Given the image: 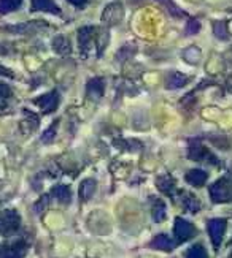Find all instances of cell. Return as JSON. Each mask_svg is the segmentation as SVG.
Wrapping results in <instances>:
<instances>
[{"mask_svg":"<svg viewBox=\"0 0 232 258\" xmlns=\"http://www.w3.org/2000/svg\"><path fill=\"white\" fill-rule=\"evenodd\" d=\"M186 181L188 184H191L194 187H202L207 182V173L204 170H199V168H194V170L188 171L186 174Z\"/></svg>","mask_w":232,"mask_h":258,"instance_id":"13","label":"cell"},{"mask_svg":"<svg viewBox=\"0 0 232 258\" xmlns=\"http://www.w3.org/2000/svg\"><path fill=\"white\" fill-rule=\"evenodd\" d=\"M188 157L191 160H212V163H218L215 157L210 154L201 143V140H193L190 143V151H188Z\"/></svg>","mask_w":232,"mask_h":258,"instance_id":"6","label":"cell"},{"mask_svg":"<svg viewBox=\"0 0 232 258\" xmlns=\"http://www.w3.org/2000/svg\"><path fill=\"white\" fill-rule=\"evenodd\" d=\"M199 30H201V22H199L197 19H191L190 22H188L184 33L186 35H193V33H197Z\"/></svg>","mask_w":232,"mask_h":258,"instance_id":"23","label":"cell"},{"mask_svg":"<svg viewBox=\"0 0 232 258\" xmlns=\"http://www.w3.org/2000/svg\"><path fill=\"white\" fill-rule=\"evenodd\" d=\"M213 33L218 38H221V40H226L229 37L224 22H215V24H213Z\"/></svg>","mask_w":232,"mask_h":258,"instance_id":"22","label":"cell"},{"mask_svg":"<svg viewBox=\"0 0 232 258\" xmlns=\"http://www.w3.org/2000/svg\"><path fill=\"white\" fill-rule=\"evenodd\" d=\"M53 48H54V51H56L58 54H69V51H70V44H69L67 38L62 37V35H59V37L54 38V41H53Z\"/></svg>","mask_w":232,"mask_h":258,"instance_id":"16","label":"cell"},{"mask_svg":"<svg viewBox=\"0 0 232 258\" xmlns=\"http://www.w3.org/2000/svg\"><path fill=\"white\" fill-rule=\"evenodd\" d=\"M226 225H227V222L224 219L208 220L207 228H208V234H210V238H212V242H213L215 247H219L221 241H223V236L226 233Z\"/></svg>","mask_w":232,"mask_h":258,"instance_id":"4","label":"cell"},{"mask_svg":"<svg viewBox=\"0 0 232 258\" xmlns=\"http://www.w3.org/2000/svg\"><path fill=\"white\" fill-rule=\"evenodd\" d=\"M69 2L72 4V5H75V7H84L86 4H87V0H69Z\"/></svg>","mask_w":232,"mask_h":258,"instance_id":"27","label":"cell"},{"mask_svg":"<svg viewBox=\"0 0 232 258\" xmlns=\"http://www.w3.org/2000/svg\"><path fill=\"white\" fill-rule=\"evenodd\" d=\"M23 0H0V15H7L21 7Z\"/></svg>","mask_w":232,"mask_h":258,"instance_id":"17","label":"cell"},{"mask_svg":"<svg viewBox=\"0 0 232 258\" xmlns=\"http://www.w3.org/2000/svg\"><path fill=\"white\" fill-rule=\"evenodd\" d=\"M0 75H5V76H12V72L4 69V67H0Z\"/></svg>","mask_w":232,"mask_h":258,"instance_id":"28","label":"cell"},{"mask_svg":"<svg viewBox=\"0 0 232 258\" xmlns=\"http://www.w3.org/2000/svg\"><path fill=\"white\" fill-rule=\"evenodd\" d=\"M184 206L190 209L191 212H196V211H199V208H201L199 201L194 197H188V200H184Z\"/></svg>","mask_w":232,"mask_h":258,"instance_id":"24","label":"cell"},{"mask_svg":"<svg viewBox=\"0 0 232 258\" xmlns=\"http://www.w3.org/2000/svg\"><path fill=\"white\" fill-rule=\"evenodd\" d=\"M186 258H208V255H207V250L204 249L202 244H194L193 247L188 249Z\"/></svg>","mask_w":232,"mask_h":258,"instance_id":"19","label":"cell"},{"mask_svg":"<svg viewBox=\"0 0 232 258\" xmlns=\"http://www.w3.org/2000/svg\"><path fill=\"white\" fill-rule=\"evenodd\" d=\"M54 135H56V122L50 127V132H45L43 133V137H41V141L43 143H51L54 140Z\"/></svg>","mask_w":232,"mask_h":258,"instance_id":"25","label":"cell"},{"mask_svg":"<svg viewBox=\"0 0 232 258\" xmlns=\"http://www.w3.org/2000/svg\"><path fill=\"white\" fill-rule=\"evenodd\" d=\"M210 197H212L213 203H226V201H232V179L223 177L216 181L212 187H210Z\"/></svg>","mask_w":232,"mask_h":258,"instance_id":"2","label":"cell"},{"mask_svg":"<svg viewBox=\"0 0 232 258\" xmlns=\"http://www.w3.org/2000/svg\"><path fill=\"white\" fill-rule=\"evenodd\" d=\"M96 181L94 179H86V181H83L80 184V198L81 201H87V200H91L94 192H96Z\"/></svg>","mask_w":232,"mask_h":258,"instance_id":"14","label":"cell"},{"mask_svg":"<svg viewBox=\"0 0 232 258\" xmlns=\"http://www.w3.org/2000/svg\"><path fill=\"white\" fill-rule=\"evenodd\" d=\"M105 92V81L102 78H92L86 84V94L92 100H99Z\"/></svg>","mask_w":232,"mask_h":258,"instance_id":"8","label":"cell"},{"mask_svg":"<svg viewBox=\"0 0 232 258\" xmlns=\"http://www.w3.org/2000/svg\"><path fill=\"white\" fill-rule=\"evenodd\" d=\"M201 57H202L201 49L196 48V46L188 48V49L183 52V59H184L188 63H197L199 60H201Z\"/></svg>","mask_w":232,"mask_h":258,"instance_id":"18","label":"cell"},{"mask_svg":"<svg viewBox=\"0 0 232 258\" xmlns=\"http://www.w3.org/2000/svg\"><path fill=\"white\" fill-rule=\"evenodd\" d=\"M29 250V242L24 238H15L0 244V258H24Z\"/></svg>","mask_w":232,"mask_h":258,"instance_id":"1","label":"cell"},{"mask_svg":"<svg viewBox=\"0 0 232 258\" xmlns=\"http://www.w3.org/2000/svg\"><path fill=\"white\" fill-rule=\"evenodd\" d=\"M10 95H12V89H10V86L0 81V98H7Z\"/></svg>","mask_w":232,"mask_h":258,"instance_id":"26","label":"cell"},{"mask_svg":"<svg viewBox=\"0 0 232 258\" xmlns=\"http://www.w3.org/2000/svg\"><path fill=\"white\" fill-rule=\"evenodd\" d=\"M51 197L56 198L59 203L62 205H69L70 203V200H72V194H70V188L67 185H64V184H59L56 187H53L51 190Z\"/></svg>","mask_w":232,"mask_h":258,"instance_id":"12","label":"cell"},{"mask_svg":"<svg viewBox=\"0 0 232 258\" xmlns=\"http://www.w3.org/2000/svg\"><path fill=\"white\" fill-rule=\"evenodd\" d=\"M153 219L154 222H162L165 219V205L161 200H156V203L153 206Z\"/></svg>","mask_w":232,"mask_h":258,"instance_id":"20","label":"cell"},{"mask_svg":"<svg viewBox=\"0 0 232 258\" xmlns=\"http://www.w3.org/2000/svg\"><path fill=\"white\" fill-rule=\"evenodd\" d=\"M34 103L41 108L43 113H53V111L56 109L58 105H59V92L58 91H51V92H48L45 95L35 98Z\"/></svg>","mask_w":232,"mask_h":258,"instance_id":"7","label":"cell"},{"mask_svg":"<svg viewBox=\"0 0 232 258\" xmlns=\"http://www.w3.org/2000/svg\"><path fill=\"white\" fill-rule=\"evenodd\" d=\"M94 27H83L78 32V44H80V51L81 54H87L89 51V44L92 41V33H94Z\"/></svg>","mask_w":232,"mask_h":258,"instance_id":"10","label":"cell"},{"mask_svg":"<svg viewBox=\"0 0 232 258\" xmlns=\"http://www.w3.org/2000/svg\"><path fill=\"white\" fill-rule=\"evenodd\" d=\"M158 185H159V188L162 190L164 194H172L175 182H173V179L170 176H162V177L158 179Z\"/></svg>","mask_w":232,"mask_h":258,"instance_id":"21","label":"cell"},{"mask_svg":"<svg viewBox=\"0 0 232 258\" xmlns=\"http://www.w3.org/2000/svg\"><path fill=\"white\" fill-rule=\"evenodd\" d=\"M150 245H151L153 249L164 250V252H170L173 249L175 242L167 236V234H158V236L150 242Z\"/></svg>","mask_w":232,"mask_h":258,"instance_id":"11","label":"cell"},{"mask_svg":"<svg viewBox=\"0 0 232 258\" xmlns=\"http://www.w3.org/2000/svg\"><path fill=\"white\" fill-rule=\"evenodd\" d=\"M165 84H167V89H180L183 86L188 84V78L183 75V73H172L169 75L167 81H165Z\"/></svg>","mask_w":232,"mask_h":258,"instance_id":"15","label":"cell"},{"mask_svg":"<svg viewBox=\"0 0 232 258\" xmlns=\"http://www.w3.org/2000/svg\"><path fill=\"white\" fill-rule=\"evenodd\" d=\"M32 11H48L53 15H61L59 7L54 4V0H32Z\"/></svg>","mask_w":232,"mask_h":258,"instance_id":"9","label":"cell"},{"mask_svg":"<svg viewBox=\"0 0 232 258\" xmlns=\"http://www.w3.org/2000/svg\"><path fill=\"white\" fill-rule=\"evenodd\" d=\"M21 217L15 209L0 211V234L2 236H10L16 230H19Z\"/></svg>","mask_w":232,"mask_h":258,"instance_id":"3","label":"cell"},{"mask_svg":"<svg viewBox=\"0 0 232 258\" xmlns=\"http://www.w3.org/2000/svg\"><path fill=\"white\" fill-rule=\"evenodd\" d=\"M173 231H175V236H176V239H178V242H184L188 239H191L197 233L193 223H190L181 217H178L175 220V230Z\"/></svg>","mask_w":232,"mask_h":258,"instance_id":"5","label":"cell"}]
</instances>
